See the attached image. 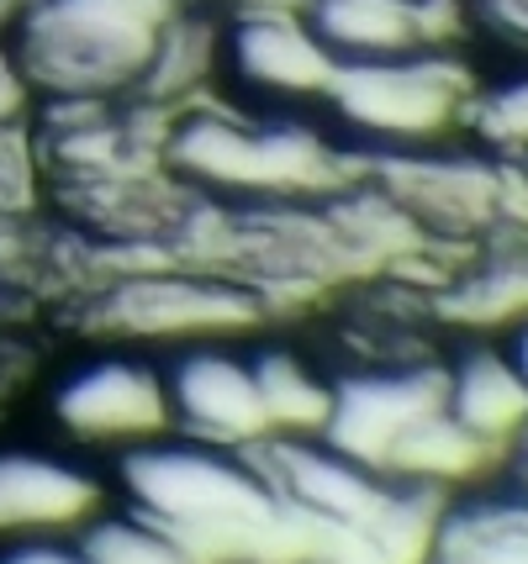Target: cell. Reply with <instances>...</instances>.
I'll return each instance as SVG.
<instances>
[{"mask_svg":"<svg viewBox=\"0 0 528 564\" xmlns=\"http://www.w3.org/2000/svg\"><path fill=\"white\" fill-rule=\"evenodd\" d=\"M302 17L333 64L450 48L465 22L460 0H302Z\"/></svg>","mask_w":528,"mask_h":564,"instance_id":"obj_10","label":"cell"},{"mask_svg":"<svg viewBox=\"0 0 528 564\" xmlns=\"http://www.w3.org/2000/svg\"><path fill=\"white\" fill-rule=\"evenodd\" d=\"M0 564H90L79 554L75 533L64 539H6L0 543Z\"/></svg>","mask_w":528,"mask_h":564,"instance_id":"obj_18","label":"cell"},{"mask_svg":"<svg viewBox=\"0 0 528 564\" xmlns=\"http://www.w3.org/2000/svg\"><path fill=\"white\" fill-rule=\"evenodd\" d=\"M111 501V480L79 459L11 448L0 454V543L79 533Z\"/></svg>","mask_w":528,"mask_h":564,"instance_id":"obj_11","label":"cell"},{"mask_svg":"<svg viewBox=\"0 0 528 564\" xmlns=\"http://www.w3.org/2000/svg\"><path fill=\"white\" fill-rule=\"evenodd\" d=\"M159 164L217 206H306L359 180L349 153L317 127L223 106H175L159 132Z\"/></svg>","mask_w":528,"mask_h":564,"instance_id":"obj_2","label":"cell"},{"mask_svg":"<svg viewBox=\"0 0 528 564\" xmlns=\"http://www.w3.org/2000/svg\"><path fill=\"white\" fill-rule=\"evenodd\" d=\"M465 122H476L481 138H492L503 153L528 159V79H513L503 90H476Z\"/></svg>","mask_w":528,"mask_h":564,"instance_id":"obj_16","label":"cell"},{"mask_svg":"<svg viewBox=\"0 0 528 564\" xmlns=\"http://www.w3.org/2000/svg\"><path fill=\"white\" fill-rule=\"evenodd\" d=\"M471 100L476 79L465 74V64L450 48H433L338 64L317 106H327L333 122L376 153H418L450 138L471 117Z\"/></svg>","mask_w":528,"mask_h":564,"instance_id":"obj_4","label":"cell"},{"mask_svg":"<svg viewBox=\"0 0 528 564\" xmlns=\"http://www.w3.org/2000/svg\"><path fill=\"white\" fill-rule=\"evenodd\" d=\"M164 391H170V433L217 448H259L270 438L254 359H238L217 338L185 348L164 375Z\"/></svg>","mask_w":528,"mask_h":564,"instance_id":"obj_8","label":"cell"},{"mask_svg":"<svg viewBox=\"0 0 528 564\" xmlns=\"http://www.w3.org/2000/svg\"><path fill=\"white\" fill-rule=\"evenodd\" d=\"M111 491L175 533L196 564H306L317 533L280 507L254 448L159 433L117 448Z\"/></svg>","mask_w":528,"mask_h":564,"instance_id":"obj_1","label":"cell"},{"mask_svg":"<svg viewBox=\"0 0 528 564\" xmlns=\"http://www.w3.org/2000/svg\"><path fill=\"white\" fill-rule=\"evenodd\" d=\"M518 164H524V174H528V159H518Z\"/></svg>","mask_w":528,"mask_h":564,"instance_id":"obj_20","label":"cell"},{"mask_svg":"<svg viewBox=\"0 0 528 564\" xmlns=\"http://www.w3.org/2000/svg\"><path fill=\"white\" fill-rule=\"evenodd\" d=\"M254 380H259V401H265V417H270V438L276 433H323L333 380H323L302 354H291V348L259 354Z\"/></svg>","mask_w":528,"mask_h":564,"instance_id":"obj_14","label":"cell"},{"mask_svg":"<svg viewBox=\"0 0 528 564\" xmlns=\"http://www.w3.org/2000/svg\"><path fill=\"white\" fill-rule=\"evenodd\" d=\"M439 406H444V369L439 365H402L397 359V365L376 369H349L333 380L327 422L317 438L386 475V459L397 454V443Z\"/></svg>","mask_w":528,"mask_h":564,"instance_id":"obj_7","label":"cell"},{"mask_svg":"<svg viewBox=\"0 0 528 564\" xmlns=\"http://www.w3.org/2000/svg\"><path fill=\"white\" fill-rule=\"evenodd\" d=\"M185 0H22L6 48L53 100L138 96Z\"/></svg>","mask_w":528,"mask_h":564,"instance_id":"obj_3","label":"cell"},{"mask_svg":"<svg viewBox=\"0 0 528 564\" xmlns=\"http://www.w3.org/2000/svg\"><path fill=\"white\" fill-rule=\"evenodd\" d=\"M444 406L450 417L476 433L497 459L528 422V391L503 348H471L460 365L444 369Z\"/></svg>","mask_w":528,"mask_h":564,"instance_id":"obj_13","label":"cell"},{"mask_svg":"<svg viewBox=\"0 0 528 564\" xmlns=\"http://www.w3.org/2000/svg\"><path fill=\"white\" fill-rule=\"evenodd\" d=\"M428 564H528V480L444 496Z\"/></svg>","mask_w":528,"mask_h":564,"instance_id":"obj_12","label":"cell"},{"mask_svg":"<svg viewBox=\"0 0 528 564\" xmlns=\"http://www.w3.org/2000/svg\"><path fill=\"white\" fill-rule=\"evenodd\" d=\"M53 412L64 433L96 448H132L143 438L170 433V391L164 375L143 359H96L79 365L58 395Z\"/></svg>","mask_w":528,"mask_h":564,"instance_id":"obj_9","label":"cell"},{"mask_svg":"<svg viewBox=\"0 0 528 564\" xmlns=\"http://www.w3.org/2000/svg\"><path fill=\"white\" fill-rule=\"evenodd\" d=\"M460 11L481 22L486 32H497L507 43L528 48V0H460Z\"/></svg>","mask_w":528,"mask_h":564,"instance_id":"obj_17","label":"cell"},{"mask_svg":"<svg viewBox=\"0 0 528 564\" xmlns=\"http://www.w3.org/2000/svg\"><path fill=\"white\" fill-rule=\"evenodd\" d=\"M270 317L265 295L249 291L233 274L212 270H185V259L164 253V259H143L127 264L96 291V322L111 327L117 338H191V344H212V338H233L244 327H259Z\"/></svg>","mask_w":528,"mask_h":564,"instance_id":"obj_5","label":"cell"},{"mask_svg":"<svg viewBox=\"0 0 528 564\" xmlns=\"http://www.w3.org/2000/svg\"><path fill=\"white\" fill-rule=\"evenodd\" d=\"M75 543L90 564H196L175 533H164L159 522H149L122 501H106L75 533Z\"/></svg>","mask_w":528,"mask_h":564,"instance_id":"obj_15","label":"cell"},{"mask_svg":"<svg viewBox=\"0 0 528 564\" xmlns=\"http://www.w3.org/2000/svg\"><path fill=\"white\" fill-rule=\"evenodd\" d=\"M212 69H223L238 90L270 106H291V100H323L338 64L312 37L302 6H265V11H227L217 26Z\"/></svg>","mask_w":528,"mask_h":564,"instance_id":"obj_6","label":"cell"},{"mask_svg":"<svg viewBox=\"0 0 528 564\" xmlns=\"http://www.w3.org/2000/svg\"><path fill=\"white\" fill-rule=\"evenodd\" d=\"M503 354L513 359V369H518V380H524V391H528V317L513 322V338L503 344Z\"/></svg>","mask_w":528,"mask_h":564,"instance_id":"obj_19","label":"cell"}]
</instances>
